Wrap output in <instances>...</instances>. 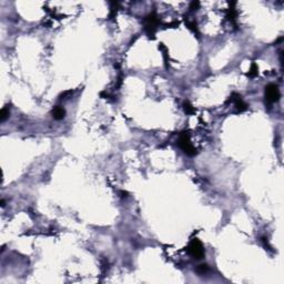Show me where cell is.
<instances>
[{
  "label": "cell",
  "mask_w": 284,
  "mask_h": 284,
  "mask_svg": "<svg viewBox=\"0 0 284 284\" xmlns=\"http://www.w3.org/2000/svg\"><path fill=\"white\" fill-rule=\"evenodd\" d=\"M183 109H184V111H186L188 114H193V113L195 112V109L193 108V106L189 101L183 102Z\"/></svg>",
  "instance_id": "cell-7"
},
{
  "label": "cell",
  "mask_w": 284,
  "mask_h": 284,
  "mask_svg": "<svg viewBox=\"0 0 284 284\" xmlns=\"http://www.w3.org/2000/svg\"><path fill=\"white\" fill-rule=\"evenodd\" d=\"M258 70H259V68H258V66L255 65V63H253L251 66V69H250V71H249L248 76L251 77V78H254L256 74H258Z\"/></svg>",
  "instance_id": "cell-10"
},
{
  "label": "cell",
  "mask_w": 284,
  "mask_h": 284,
  "mask_svg": "<svg viewBox=\"0 0 284 284\" xmlns=\"http://www.w3.org/2000/svg\"><path fill=\"white\" fill-rule=\"evenodd\" d=\"M9 114H10L9 108H8V107H5V108H2L1 112H0V120H1V122L6 121V119H8V118H9Z\"/></svg>",
  "instance_id": "cell-8"
},
{
  "label": "cell",
  "mask_w": 284,
  "mask_h": 284,
  "mask_svg": "<svg viewBox=\"0 0 284 284\" xmlns=\"http://www.w3.org/2000/svg\"><path fill=\"white\" fill-rule=\"evenodd\" d=\"M179 147L182 149V151L186 153V156L189 157H193L197 154V149L192 146L191 143V140H190V134L189 132L182 131L179 135Z\"/></svg>",
  "instance_id": "cell-1"
},
{
  "label": "cell",
  "mask_w": 284,
  "mask_h": 284,
  "mask_svg": "<svg viewBox=\"0 0 284 284\" xmlns=\"http://www.w3.org/2000/svg\"><path fill=\"white\" fill-rule=\"evenodd\" d=\"M159 17L157 16L156 12H151L150 15H148L144 19V29L149 38H154V33L157 30V27L159 25Z\"/></svg>",
  "instance_id": "cell-2"
},
{
  "label": "cell",
  "mask_w": 284,
  "mask_h": 284,
  "mask_svg": "<svg viewBox=\"0 0 284 284\" xmlns=\"http://www.w3.org/2000/svg\"><path fill=\"white\" fill-rule=\"evenodd\" d=\"M188 28H189L190 30H192L194 33H197V35H199V31H198V27H197V22L195 21H189L188 23Z\"/></svg>",
  "instance_id": "cell-11"
},
{
  "label": "cell",
  "mask_w": 284,
  "mask_h": 284,
  "mask_svg": "<svg viewBox=\"0 0 284 284\" xmlns=\"http://www.w3.org/2000/svg\"><path fill=\"white\" fill-rule=\"evenodd\" d=\"M199 7H200V2H199V1H193V2H191V5H190V9H191V10H198Z\"/></svg>",
  "instance_id": "cell-12"
},
{
  "label": "cell",
  "mask_w": 284,
  "mask_h": 284,
  "mask_svg": "<svg viewBox=\"0 0 284 284\" xmlns=\"http://www.w3.org/2000/svg\"><path fill=\"white\" fill-rule=\"evenodd\" d=\"M5 205H6V202H5V200H1V207L4 208Z\"/></svg>",
  "instance_id": "cell-14"
},
{
  "label": "cell",
  "mask_w": 284,
  "mask_h": 284,
  "mask_svg": "<svg viewBox=\"0 0 284 284\" xmlns=\"http://www.w3.org/2000/svg\"><path fill=\"white\" fill-rule=\"evenodd\" d=\"M120 194H121V197H122V198H127L128 197V192H125V191H121Z\"/></svg>",
  "instance_id": "cell-13"
},
{
  "label": "cell",
  "mask_w": 284,
  "mask_h": 284,
  "mask_svg": "<svg viewBox=\"0 0 284 284\" xmlns=\"http://www.w3.org/2000/svg\"><path fill=\"white\" fill-rule=\"evenodd\" d=\"M265 99L270 103L279 101L280 99V90L276 84L270 83L265 87Z\"/></svg>",
  "instance_id": "cell-4"
},
{
  "label": "cell",
  "mask_w": 284,
  "mask_h": 284,
  "mask_svg": "<svg viewBox=\"0 0 284 284\" xmlns=\"http://www.w3.org/2000/svg\"><path fill=\"white\" fill-rule=\"evenodd\" d=\"M197 272L199 274H205L209 272V266L208 264H200V265H198L197 267Z\"/></svg>",
  "instance_id": "cell-9"
},
{
  "label": "cell",
  "mask_w": 284,
  "mask_h": 284,
  "mask_svg": "<svg viewBox=\"0 0 284 284\" xmlns=\"http://www.w3.org/2000/svg\"><path fill=\"white\" fill-rule=\"evenodd\" d=\"M231 100L234 102L235 108H237V110L239 111V112H243V111H245V110L248 109V104H246V103L241 99V95H237V93H233Z\"/></svg>",
  "instance_id": "cell-5"
},
{
  "label": "cell",
  "mask_w": 284,
  "mask_h": 284,
  "mask_svg": "<svg viewBox=\"0 0 284 284\" xmlns=\"http://www.w3.org/2000/svg\"><path fill=\"white\" fill-rule=\"evenodd\" d=\"M188 252H189L190 255H192L194 259H198L200 260L202 259L204 256V249H203V245H202V243H201L200 240H198V239H193L191 242L189 243V245H188Z\"/></svg>",
  "instance_id": "cell-3"
},
{
  "label": "cell",
  "mask_w": 284,
  "mask_h": 284,
  "mask_svg": "<svg viewBox=\"0 0 284 284\" xmlns=\"http://www.w3.org/2000/svg\"><path fill=\"white\" fill-rule=\"evenodd\" d=\"M66 116V110L63 109L62 107L57 106L53 108L52 110V117L55 118L56 120H62Z\"/></svg>",
  "instance_id": "cell-6"
}]
</instances>
